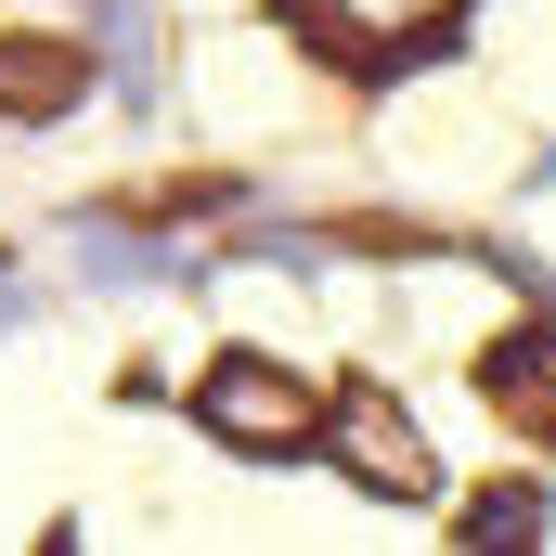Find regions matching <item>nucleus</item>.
<instances>
[{"instance_id": "f257e3e1", "label": "nucleus", "mask_w": 556, "mask_h": 556, "mask_svg": "<svg viewBox=\"0 0 556 556\" xmlns=\"http://www.w3.org/2000/svg\"><path fill=\"white\" fill-rule=\"evenodd\" d=\"M324 440H337V466H350L363 492H389V505H415V492H440V466H427L415 415H402L389 389H350V402L324 415Z\"/></svg>"}, {"instance_id": "f03ea898", "label": "nucleus", "mask_w": 556, "mask_h": 556, "mask_svg": "<svg viewBox=\"0 0 556 556\" xmlns=\"http://www.w3.org/2000/svg\"><path fill=\"white\" fill-rule=\"evenodd\" d=\"M194 415L220 427L233 453H285V440H311V389L285 376V363H207V389H194Z\"/></svg>"}, {"instance_id": "7ed1b4c3", "label": "nucleus", "mask_w": 556, "mask_h": 556, "mask_svg": "<svg viewBox=\"0 0 556 556\" xmlns=\"http://www.w3.org/2000/svg\"><path fill=\"white\" fill-rule=\"evenodd\" d=\"M298 13H311V26H324V39H337L350 65H376V52H402V39H427V26H440L453 0H298Z\"/></svg>"}, {"instance_id": "20e7f679", "label": "nucleus", "mask_w": 556, "mask_h": 556, "mask_svg": "<svg viewBox=\"0 0 556 556\" xmlns=\"http://www.w3.org/2000/svg\"><path fill=\"white\" fill-rule=\"evenodd\" d=\"M91 91V65L65 39H0V117H65Z\"/></svg>"}, {"instance_id": "39448f33", "label": "nucleus", "mask_w": 556, "mask_h": 556, "mask_svg": "<svg viewBox=\"0 0 556 556\" xmlns=\"http://www.w3.org/2000/svg\"><path fill=\"white\" fill-rule=\"evenodd\" d=\"M492 402H505V427L556 440V324H518V337L492 350Z\"/></svg>"}, {"instance_id": "423d86ee", "label": "nucleus", "mask_w": 556, "mask_h": 556, "mask_svg": "<svg viewBox=\"0 0 556 556\" xmlns=\"http://www.w3.org/2000/svg\"><path fill=\"white\" fill-rule=\"evenodd\" d=\"M466 531H479V544H531V531H544V505H531V492H492Z\"/></svg>"}]
</instances>
